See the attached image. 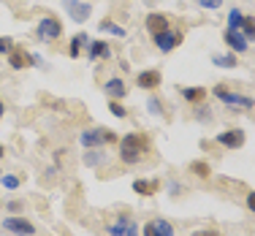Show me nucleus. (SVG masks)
<instances>
[{"mask_svg":"<svg viewBox=\"0 0 255 236\" xmlns=\"http://www.w3.org/2000/svg\"><path fill=\"white\" fill-rule=\"evenodd\" d=\"M141 152H144V138L136 136V133H128L120 141V160L123 163H138Z\"/></svg>","mask_w":255,"mask_h":236,"instance_id":"f257e3e1","label":"nucleus"},{"mask_svg":"<svg viewBox=\"0 0 255 236\" xmlns=\"http://www.w3.org/2000/svg\"><path fill=\"white\" fill-rule=\"evenodd\" d=\"M117 141V133H112V130H103V128H95V130H84L82 133V144L84 147H101V144H114Z\"/></svg>","mask_w":255,"mask_h":236,"instance_id":"f03ea898","label":"nucleus"},{"mask_svg":"<svg viewBox=\"0 0 255 236\" xmlns=\"http://www.w3.org/2000/svg\"><path fill=\"white\" fill-rule=\"evenodd\" d=\"M35 33H38L41 41H54L63 35V25H60L57 16H44V19L38 22V27H35Z\"/></svg>","mask_w":255,"mask_h":236,"instance_id":"7ed1b4c3","label":"nucleus"},{"mask_svg":"<svg viewBox=\"0 0 255 236\" xmlns=\"http://www.w3.org/2000/svg\"><path fill=\"white\" fill-rule=\"evenodd\" d=\"M63 8L71 14V22H87L90 14H93V5L84 3V0H63Z\"/></svg>","mask_w":255,"mask_h":236,"instance_id":"20e7f679","label":"nucleus"},{"mask_svg":"<svg viewBox=\"0 0 255 236\" xmlns=\"http://www.w3.org/2000/svg\"><path fill=\"white\" fill-rule=\"evenodd\" d=\"M215 95L223 101V104H228V106H242V109H253V106H255V101H253V98L231 93V90H228V87H223V84H217V87H215Z\"/></svg>","mask_w":255,"mask_h":236,"instance_id":"39448f33","label":"nucleus"},{"mask_svg":"<svg viewBox=\"0 0 255 236\" xmlns=\"http://www.w3.org/2000/svg\"><path fill=\"white\" fill-rule=\"evenodd\" d=\"M152 41H155V46H157L160 52H171L174 46L182 44V33H174V30H163V33H155V35H152Z\"/></svg>","mask_w":255,"mask_h":236,"instance_id":"423d86ee","label":"nucleus"},{"mask_svg":"<svg viewBox=\"0 0 255 236\" xmlns=\"http://www.w3.org/2000/svg\"><path fill=\"white\" fill-rule=\"evenodd\" d=\"M3 228L5 231H11V234H19V236H33V223L25 220V217H5L3 220Z\"/></svg>","mask_w":255,"mask_h":236,"instance_id":"0eeeda50","label":"nucleus"},{"mask_svg":"<svg viewBox=\"0 0 255 236\" xmlns=\"http://www.w3.org/2000/svg\"><path fill=\"white\" fill-rule=\"evenodd\" d=\"M144 236H174V228L168 220H163V217H157V220L147 223L144 226Z\"/></svg>","mask_w":255,"mask_h":236,"instance_id":"6e6552de","label":"nucleus"},{"mask_svg":"<svg viewBox=\"0 0 255 236\" xmlns=\"http://www.w3.org/2000/svg\"><path fill=\"white\" fill-rule=\"evenodd\" d=\"M217 141H220L223 147L239 149L242 144H245V130H239V128H234V130H223L220 136H217Z\"/></svg>","mask_w":255,"mask_h":236,"instance_id":"1a4fd4ad","label":"nucleus"},{"mask_svg":"<svg viewBox=\"0 0 255 236\" xmlns=\"http://www.w3.org/2000/svg\"><path fill=\"white\" fill-rule=\"evenodd\" d=\"M33 63V54H27V49H19V46H14V49L8 52V65L16 71L27 68V65Z\"/></svg>","mask_w":255,"mask_h":236,"instance_id":"9d476101","label":"nucleus"},{"mask_svg":"<svg viewBox=\"0 0 255 236\" xmlns=\"http://www.w3.org/2000/svg\"><path fill=\"white\" fill-rule=\"evenodd\" d=\"M109 234L112 236H136V223L130 220V217H120V223H112L109 226Z\"/></svg>","mask_w":255,"mask_h":236,"instance_id":"9b49d317","label":"nucleus"},{"mask_svg":"<svg viewBox=\"0 0 255 236\" xmlns=\"http://www.w3.org/2000/svg\"><path fill=\"white\" fill-rule=\"evenodd\" d=\"M144 25H147V30L149 33H163V30H168V16L166 14H147V22H144Z\"/></svg>","mask_w":255,"mask_h":236,"instance_id":"f8f14e48","label":"nucleus"},{"mask_svg":"<svg viewBox=\"0 0 255 236\" xmlns=\"http://www.w3.org/2000/svg\"><path fill=\"white\" fill-rule=\"evenodd\" d=\"M226 44L231 46L234 52H247V38L242 35V30H226Z\"/></svg>","mask_w":255,"mask_h":236,"instance_id":"ddd939ff","label":"nucleus"},{"mask_svg":"<svg viewBox=\"0 0 255 236\" xmlns=\"http://www.w3.org/2000/svg\"><path fill=\"white\" fill-rule=\"evenodd\" d=\"M136 82L144 90H155V87H160V71H141L136 76Z\"/></svg>","mask_w":255,"mask_h":236,"instance_id":"4468645a","label":"nucleus"},{"mask_svg":"<svg viewBox=\"0 0 255 236\" xmlns=\"http://www.w3.org/2000/svg\"><path fill=\"white\" fill-rule=\"evenodd\" d=\"M87 54L90 60H106L112 57V49H109L106 41H93V44H87Z\"/></svg>","mask_w":255,"mask_h":236,"instance_id":"2eb2a0df","label":"nucleus"},{"mask_svg":"<svg viewBox=\"0 0 255 236\" xmlns=\"http://www.w3.org/2000/svg\"><path fill=\"white\" fill-rule=\"evenodd\" d=\"M103 90H106V93L112 95V101L123 98V95L128 93V87H125V82H123V79H109V82L103 84Z\"/></svg>","mask_w":255,"mask_h":236,"instance_id":"dca6fc26","label":"nucleus"},{"mask_svg":"<svg viewBox=\"0 0 255 236\" xmlns=\"http://www.w3.org/2000/svg\"><path fill=\"white\" fill-rule=\"evenodd\" d=\"M204 95H206L204 87H185V90H182V98L190 101V104H196V101H204Z\"/></svg>","mask_w":255,"mask_h":236,"instance_id":"f3484780","label":"nucleus"},{"mask_svg":"<svg viewBox=\"0 0 255 236\" xmlns=\"http://www.w3.org/2000/svg\"><path fill=\"white\" fill-rule=\"evenodd\" d=\"M133 190H136L138 196H152V193L157 190V185L155 182H144V179H136V182H133Z\"/></svg>","mask_w":255,"mask_h":236,"instance_id":"a211bd4d","label":"nucleus"},{"mask_svg":"<svg viewBox=\"0 0 255 236\" xmlns=\"http://www.w3.org/2000/svg\"><path fill=\"white\" fill-rule=\"evenodd\" d=\"M242 35H245L247 41H255V19L253 16H245V22H242Z\"/></svg>","mask_w":255,"mask_h":236,"instance_id":"6ab92c4d","label":"nucleus"},{"mask_svg":"<svg viewBox=\"0 0 255 236\" xmlns=\"http://www.w3.org/2000/svg\"><path fill=\"white\" fill-rule=\"evenodd\" d=\"M212 63L220 65V68H234L236 57H234V54H215V57H212Z\"/></svg>","mask_w":255,"mask_h":236,"instance_id":"aec40b11","label":"nucleus"},{"mask_svg":"<svg viewBox=\"0 0 255 236\" xmlns=\"http://www.w3.org/2000/svg\"><path fill=\"white\" fill-rule=\"evenodd\" d=\"M84 44H87V35L79 33L76 38L71 41V49H68V52H71V57H79V52H82V46H84Z\"/></svg>","mask_w":255,"mask_h":236,"instance_id":"412c9836","label":"nucleus"},{"mask_svg":"<svg viewBox=\"0 0 255 236\" xmlns=\"http://www.w3.org/2000/svg\"><path fill=\"white\" fill-rule=\"evenodd\" d=\"M242 22H245V14H242L239 8H234V11L228 14V27H231V30H239Z\"/></svg>","mask_w":255,"mask_h":236,"instance_id":"4be33fe9","label":"nucleus"},{"mask_svg":"<svg viewBox=\"0 0 255 236\" xmlns=\"http://www.w3.org/2000/svg\"><path fill=\"white\" fill-rule=\"evenodd\" d=\"M190 171L196 174V177H201V179H206V177H209V166H206V163H201V160L190 163Z\"/></svg>","mask_w":255,"mask_h":236,"instance_id":"5701e85b","label":"nucleus"},{"mask_svg":"<svg viewBox=\"0 0 255 236\" xmlns=\"http://www.w3.org/2000/svg\"><path fill=\"white\" fill-rule=\"evenodd\" d=\"M103 160H106V157H103L101 152H95V149H90V152L84 155V163H87V166H101Z\"/></svg>","mask_w":255,"mask_h":236,"instance_id":"b1692460","label":"nucleus"},{"mask_svg":"<svg viewBox=\"0 0 255 236\" xmlns=\"http://www.w3.org/2000/svg\"><path fill=\"white\" fill-rule=\"evenodd\" d=\"M101 30H106V33H114V35H120V38L125 35V30H123V27L112 25V19H103V22H101Z\"/></svg>","mask_w":255,"mask_h":236,"instance_id":"393cba45","label":"nucleus"},{"mask_svg":"<svg viewBox=\"0 0 255 236\" xmlns=\"http://www.w3.org/2000/svg\"><path fill=\"white\" fill-rule=\"evenodd\" d=\"M109 112H112L114 117H125V114H128V112H125V106H123V104H117V101H112V104H109Z\"/></svg>","mask_w":255,"mask_h":236,"instance_id":"a878e982","label":"nucleus"},{"mask_svg":"<svg viewBox=\"0 0 255 236\" xmlns=\"http://www.w3.org/2000/svg\"><path fill=\"white\" fill-rule=\"evenodd\" d=\"M3 187H8V190H16V187H19V179L11 177V174H5V177H3Z\"/></svg>","mask_w":255,"mask_h":236,"instance_id":"bb28decb","label":"nucleus"},{"mask_svg":"<svg viewBox=\"0 0 255 236\" xmlns=\"http://www.w3.org/2000/svg\"><path fill=\"white\" fill-rule=\"evenodd\" d=\"M11 49H14V41H11L8 35H5V38L0 35V54H3V52H11Z\"/></svg>","mask_w":255,"mask_h":236,"instance_id":"cd10ccee","label":"nucleus"},{"mask_svg":"<svg viewBox=\"0 0 255 236\" xmlns=\"http://www.w3.org/2000/svg\"><path fill=\"white\" fill-rule=\"evenodd\" d=\"M196 3L204 5V8H212V11H215V8H220V5H223V0H196Z\"/></svg>","mask_w":255,"mask_h":236,"instance_id":"c85d7f7f","label":"nucleus"},{"mask_svg":"<svg viewBox=\"0 0 255 236\" xmlns=\"http://www.w3.org/2000/svg\"><path fill=\"white\" fill-rule=\"evenodd\" d=\"M149 112H152V114H160L163 112V104H160V101H157V98H149Z\"/></svg>","mask_w":255,"mask_h":236,"instance_id":"c756f323","label":"nucleus"},{"mask_svg":"<svg viewBox=\"0 0 255 236\" xmlns=\"http://www.w3.org/2000/svg\"><path fill=\"white\" fill-rule=\"evenodd\" d=\"M204 109H206V106H198V112H196L198 119H209V112H204Z\"/></svg>","mask_w":255,"mask_h":236,"instance_id":"7c9ffc66","label":"nucleus"},{"mask_svg":"<svg viewBox=\"0 0 255 236\" xmlns=\"http://www.w3.org/2000/svg\"><path fill=\"white\" fill-rule=\"evenodd\" d=\"M247 209L255 212V193H250V196H247Z\"/></svg>","mask_w":255,"mask_h":236,"instance_id":"2f4dec72","label":"nucleus"},{"mask_svg":"<svg viewBox=\"0 0 255 236\" xmlns=\"http://www.w3.org/2000/svg\"><path fill=\"white\" fill-rule=\"evenodd\" d=\"M190 236H220L217 231H196V234H190Z\"/></svg>","mask_w":255,"mask_h":236,"instance_id":"473e14b6","label":"nucleus"},{"mask_svg":"<svg viewBox=\"0 0 255 236\" xmlns=\"http://www.w3.org/2000/svg\"><path fill=\"white\" fill-rule=\"evenodd\" d=\"M8 209H11V212H19V209H22V204H19V201H14V204H8Z\"/></svg>","mask_w":255,"mask_h":236,"instance_id":"72a5a7b5","label":"nucleus"},{"mask_svg":"<svg viewBox=\"0 0 255 236\" xmlns=\"http://www.w3.org/2000/svg\"><path fill=\"white\" fill-rule=\"evenodd\" d=\"M5 155V147H3V144H0V157H3Z\"/></svg>","mask_w":255,"mask_h":236,"instance_id":"f704fd0d","label":"nucleus"},{"mask_svg":"<svg viewBox=\"0 0 255 236\" xmlns=\"http://www.w3.org/2000/svg\"><path fill=\"white\" fill-rule=\"evenodd\" d=\"M0 117H3V101H0Z\"/></svg>","mask_w":255,"mask_h":236,"instance_id":"c9c22d12","label":"nucleus"}]
</instances>
